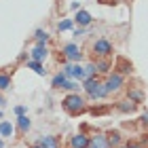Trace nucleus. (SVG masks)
Wrapping results in <instances>:
<instances>
[{"label":"nucleus","instance_id":"nucleus-1","mask_svg":"<svg viewBox=\"0 0 148 148\" xmlns=\"http://www.w3.org/2000/svg\"><path fill=\"white\" fill-rule=\"evenodd\" d=\"M62 106H64V110L70 112V114H80L85 110V97L78 95V93H70V95H66L62 99Z\"/></svg>","mask_w":148,"mask_h":148},{"label":"nucleus","instance_id":"nucleus-2","mask_svg":"<svg viewBox=\"0 0 148 148\" xmlns=\"http://www.w3.org/2000/svg\"><path fill=\"white\" fill-rule=\"evenodd\" d=\"M83 83H85L83 89L87 91L89 99H104L106 95H108L106 89H104V83H99L95 76H93V78H87V80H83Z\"/></svg>","mask_w":148,"mask_h":148},{"label":"nucleus","instance_id":"nucleus-3","mask_svg":"<svg viewBox=\"0 0 148 148\" xmlns=\"http://www.w3.org/2000/svg\"><path fill=\"white\" fill-rule=\"evenodd\" d=\"M123 74H119V72H110L108 74V78L104 80V89H106V93H114V91H119L121 87H123Z\"/></svg>","mask_w":148,"mask_h":148},{"label":"nucleus","instance_id":"nucleus-4","mask_svg":"<svg viewBox=\"0 0 148 148\" xmlns=\"http://www.w3.org/2000/svg\"><path fill=\"white\" fill-rule=\"evenodd\" d=\"M91 51L95 53L97 57H108V55H112V45L106 38H97L95 42L91 45Z\"/></svg>","mask_w":148,"mask_h":148},{"label":"nucleus","instance_id":"nucleus-5","mask_svg":"<svg viewBox=\"0 0 148 148\" xmlns=\"http://www.w3.org/2000/svg\"><path fill=\"white\" fill-rule=\"evenodd\" d=\"M62 53H64V57L68 59V62H72V64H78L80 57H83V53H80L78 45H74V42L64 45V47H62Z\"/></svg>","mask_w":148,"mask_h":148},{"label":"nucleus","instance_id":"nucleus-6","mask_svg":"<svg viewBox=\"0 0 148 148\" xmlns=\"http://www.w3.org/2000/svg\"><path fill=\"white\" fill-rule=\"evenodd\" d=\"M47 55H49V49H47L45 45H36L34 49L30 51V59H32V62H38V64H40V62H45Z\"/></svg>","mask_w":148,"mask_h":148},{"label":"nucleus","instance_id":"nucleus-7","mask_svg":"<svg viewBox=\"0 0 148 148\" xmlns=\"http://www.w3.org/2000/svg\"><path fill=\"white\" fill-rule=\"evenodd\" d=\"M89 146L91 148H110L106 133H95L93 138H89Z\"/></svg>","mask_w":148,"mask_h":148},{"label":"nucleus","instance_id":"nucleus-8","mask_svg":"<svg viewBox=\"0 0 148 148\" xmlns=\"http://www.w3.org/2000/svg\"><path fill=\"white\" fill-rule=\"evenodd\" d=\"M15 136V125L11 121H0V138H13Z\"/></svg>","mask_w":148,"mask_h":148},{"label":"nucleus","instance_id":"nucleus-9","mask_svg":"<svg viewBox=\"0 0 148 148\" xmlns=\"http://www.w3.org/2000/svg\"><path fill=\"white\" fill-rule=\"evenodd\" d=\"M70 146L72 148H89V136H85V133H76V136L70 140Z\"/></svg>","mask_w":148,"mask_h":148},{"label":"nucleus","instance_id":"nucleus-10","mask_svg":"<svg viewBox=\"0 0 148 148\" xmlns=\"http://www.w3.org/2000/svg\"><path fill=\"white\" fill-rule=\"evenodd\" d=\"M74 21L78 23V28H85V25H91L93 17H91V13H87V11H76V17H74Z\"/></svg>","mask_w":148,"mask_h":148},{"label":"nucleus","instance_id":"nucleus-11","mask_svg":"<svg viewBox=\"0 0 148 148\" xmlns=\"http://www.w3.org/2000/svg\"><path fill=\"white\" fill-rule=\"evenodd\" d=\"M38 144L42 148H59V140L55 136H45V138L38 140Z\"/></svg>","mask_w":148,"mask_h":148},{"label":"nucleus","instance_id":"nucleus-12","mask_svg":"<svg viewBox=\"0 0 148 148\" xmlns=\"http://www.w3.org/2000/svg\"><path fill=\"white\" fill-rule=\"evenodd\" d=\"M116 110H119V112H123V114H131V112H136V110H138V106H136V104H131V102H119V104H116Z\"/></svg>","mask_w":148,"mask_h":148},{"label":"nucleus","instance_id":"nucleus-13","mask_svg":"<svg viewBox=\"0 0 148 148\" xmlns=\"http://www.w3.org/2000/svg\"><path fill=\"white\" fill-rule=\"evenodd\" d=\"M106 138H108V144H110V148H116L119 144H121V131H108L106 133Z\"/></svg>","mask_w":148,"mask_h":148},{"label":"nucleus","instance_id":"nucleus-14","mask_svg":"<svg viewBox=\"0 0 148 148\" xmlns=\"http://www.w3.org/2000/svg\"><path fill=\"white\" fill-rule=\"evenodd\" d=\"M127 97H129V102L131 104H140V102H142V99H144V93L142 91H138V89H129V91H127Z\"/></svg>","mask_w":148,"mask_h":148},{"label":"nucleus","instance_id":"nucleus-15","mask_svg":"<svg viewBox=\"0 0 148 148\" xmlns=\"http://www.w3.org/2000/svg\"><path fill=\"white\" fill-rule=\"evenodd\" d=\"M17 127H19V131H28L30 129V127H32V121L28 119V116H25V114H21V116H17Z\"/></svg>","mask_w":148,"mask_h":148},{"label":"nucleus","instance_id":"nucleus-16","mask_svg":"<svg viewBox=\"0 0 148 148\" xmlns=\"http://www.w3.org/2000/svg\"><path fill=\"white\" fill-rule=\"evenodd\" d=\"M49 32H45V30H36L34 32V40H36V45H47L49 42Z\"/></svg>","mask_w":148,"mask_h":148},{"label":"nucleus","instance_id":"nucleus-17","mask_svg":"<svg viewBox=\"0 0 148 148\" xmlns=\"http://www.w3.org/2000/svg\"><path fill=\"white\" fill-rule=\"evenodd\" d=\"M66 83H68V78H66L62 72H59V74H55V76H53L51 87H55V89H64V85H66Z\"/></svg>","mask_w":148,"mask_h":148},{"label":"nucleus","instance_id":"nucleus-18","mask_svg":"<svg viewBox=\"0 0 148 148\" xmlns=\"http://www.w3.org/2000/svg\"><path fill=\"white\" fill-rule=\"evenodd\" d=\"M28 68H30V70H34L36 74H40V76H42V74L47 72V70L42 68V64H38V62H32V59H28Z\"/></svg>","mask_w":148,"mask_h":148},{"label":"nucleus","instance_id":"nucleus-19","mask_svg":"<svg viewBox=\"0 0 148 148\" xmlns=\"http://www.w3.org/2000/svg\"><path fill=\"white\" fill-rule=\"evenodd\" d=\"M95 64V72H110V64L106 59H99V62H93Z\"/></svg>","mask_w":148,"mask_h":148},{"label":"nucleus","instance_id":"nucleus-20","mask_svg":"<svg viewBox=\"0 0 148 148\" xmlns=\"http://www.w3.org/2000/svg\"><path fill=\"white\" fill-rule=\"evenodd\" d=\"M0 89H11V76L9 74H0Z\"/></svg>","mask_w":148,"mask_h":148},{"label":"nucleus","instance_id":"nucleus-21","mask_svg":"<svg viewBox=\"0 0 148 148\" xmlns=\"http://www.w3.org/2000/svg\"><path fill=\"white\" fill-rule=\"evenodd\" d=\"M93 76H95V64L91 62V64L85 66V80H87V78H93Z\"/></svg>","mask_w":148,"mask_h":148},{"label":"nucleus","instance_id":"nucleus-22","mask_svg":"<svg viewBox=\"0 0 148 148\" xmlns=\"http://www.w3.org/2000/svg\"><path fill=\"white\" fill-rule=\"evenodd\" d=\"M116 70H119V74H121V72H125V74H127V72H131V64H127L125 59H119Z\"/></svg>","mask_w":148,"mask_h":148},{"label":"nucleus","instance_id":"nucleus-23","mask_svg":"<svg viewBox=\"0 0 148 148\" xmlns=\"http://www.w3.org/2000/svg\"><path fill=\"white\" fill-rule=\"evenodd\" d=\"M72 19H64V21H59V25H57V30L59 32H66V30H72Z\"/></svg>","mask_w":148,"mask_h":148},{"label":"nucleus","instance_id":"nucleus-24","mask_svg":"<svg viewBox=\"0 0 148 148\" xmlns=\"http://www.w3.org/2000/svg\"><path fill=\"white\" fill-rule=\"evenodd\" d=\"M64 89H68L70 93H76V91L80 89V87H78V83H76V80H70V78H68V83L64 85Z\"/></svg>","mask_w":148,"mask_h":148},{"label":"nucleus","instance_id":"nucleus-25","mask_svg":"<svg viewBox=\"0 0 148 148\" xmlns=\"http://www.w3.org/2000/svg\"><path fill=\"white\" fill-rule=\"evenodd\" d=\"M106 112H108V108H91L93 116H99V114H106Z\"/></svg>","mask_w":148,"mask_h":148},{"label":"nucleus","instance_id":"nucleus-26","mask_svg":"<svg viewBox=\"0 0 148 148\" xmlns=\"http://www.w3.org/2000/svg\"><path fill=\"white\" fill-rule=\"evenodd\" d=\"M17 114V116H21V114H25V106H15V110H13Z\"/></svg>","mask_w":148,"mask_h":148},{"label":"nucleus","instance_id":"nucleus-27","mask_svg":"<svg viewBox=\"0 0 148 148\" xmlns=\"http://www.w3.org/2000/svg\"><path fill=\"white\" fill-rule=\"evenodd\" d=\"M125 148H144L142 144H136V142H129V144H125Z\"/></svg>","mask_w":148,"mask_h":148},{"label":"nucleus","instance_id":"nucleus-28","mask_svg":"<svg viewBox=\"0 0 148 148\" xmlns=\"http://www.w3.org/2000/svg\"><path fill=\"white\" fill-rule=\"evenodd\" d=\"M85 32H87L85 28H78V30H74V36H80V34H85Z\"/></svg>","mask_w":148,"mask_h":148},{"label":"nucleus","instance_id":"nucleus-29","mask_svg":"<svg viewBox=\"0 0 148 148\" xmlns=\"http://www.w3.org/2000/svg\"><path fill=\"white\" fill-rule=\"evenodd\" d=\"M142 123H144V125H148V112H144V116H142Z\"/></svg>","mask_w":148,"mask_h":148},{"label":"nucleus","instance_id":"nucleus-30","mask_svg":"<svg viewBox=\"0 0 148 148\" xmlns=\"http://www.w3.org/2000/svg\"><path fill=\"white\" fill-rule=\"evenodd\" d=\"M30 148H42V146H40V144H38V142H36V144H32V146H30Z\"/></svg>","mask_w":148,"mask_h":148},{"label":"nucleus","instance_id":"nucleus-31","mask_svg":"<svg viewBox=\"0 0 148 148\" xmlns=\"http://www.w3.org/2000/svg\"><path fill=\"white\" fill-rule=\"evenodd\" d=\"M0 148H4V140L2 138H0Z\"/></svg>","mask_w":148,"mask_h":148},{"label":"nucleus","instance_id":"nucleus-32","mask_svg":"<svg viewBox=\"0 0 148 148\" xmlns=\"http://www.w3.org/2000/svg\"><path fill=\"white\" fill-rule=\"evenodd\" d=\"M6 102H4V97H0V106H4Z\"/></svg>","mask_w":148,"mask_h":148},{"label":"nucleus","instance_id":"nucleus-33","mask_svg":"<svg viewBox=\"0 0 148 148\" xmlns=\"http://www.w3.org/2000/svg\"><path fill=\"white\" fill-rule=\"evenodd\" d=\"M89 148H91V146H89Z\"/></svg>","mask_w":148,"mask_h":148}]
</instances>
